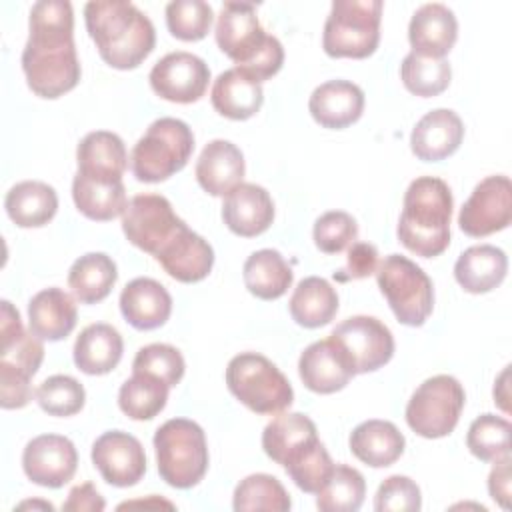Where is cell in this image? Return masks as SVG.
<instances>
[{
	"mask_svg": "<svg viewBox=\"0 0 512 512\" xmlns=\"http://www.w3.org/2000/svg\"><path fill=\"white\" fill-rule=\"evenodd\" d=\"M232 506L236 512L268 510V512H286L292 502L276 476L270 474H250L234 490Z\"/></svg>",
	"mask_w": 512,
	"mask_h": 512,
	"instance_id": "obj_40",
	"label": "cell"
},
{
	"mask_svg": "<svg viewBox=\"0 0 512 512\" xmlns=\"http://www.w3.org/2000/svg\"><path fill=\"white\" fill-rule=\"evenodd\" d=\"M242 276L248 292L260 300H276L284 296L292 284V270L288 262L272 248L250 254L244 262Z\"/></svg>",
	"mask_w": 512,
	"mask_h": 512,
	"instance_id": "obj_36",
	"label": "cell"
},
{
	"mask_svg": "<svg viewBox=\"0 0 512 512\" xmlns=\"http://www.w3.org/2000/svg\"><path fill=\"white\" fill-rule=\"evenodd\" d=\"M400 78L408 92L430 98L444 92L452 78V68L446 58H428L416 52L404 56L400 64Z\"/></svg>",
	"mask_w": 512,
	"mask_h": 512,
	"instance_id": "obj_41",
	"label": "cell"
},
{
	"mask_svg": "<svg viewBox=\"0 0 512 512\" xmlns=\"http://www.w3.org/2000/svg\"><path fill=\"white\" fill-rule=\"evenodd\" d=\"M28 88L40 98H58L80 80L74 46V12L66 0H40L30 10V36L22 50Z\"/></svg>",
	"mask_w": 512,
	"mask_h": 512,
	"instance_id": "obj_1",
	"label": "cell"
},
{
	"mask_svg": "<svg viewBox=\"0 0 512 512\" xmlns=\"http://www.w3.org/2000/svg\"><path fill=\"white\" fill-rule=\"evenodd\" d=\"M376 280L398 322L406 326H422L432 314V280L410 258L400 254L386 256L376 268Z\"/></svg>",
	"mask_w": 512,
	"mask_h": 512,
	"instance_id": "obj_10",
	"label": "cell"
},
{
	"mask_svg": "<svg viewBox=\"0 0 512 512\" xmlns=\"http://www.w3.org/2000/svg\"><path fill=\"white\" fill-rule=\"evenodd\" d=\"M366 494L364 476L346 464H336L326 484L320 488L316 506L322 512H356Z\"/></svg>",
	"mask_w": 512,
	"mask_h": 512,
	"instance_id": "obj_39",
	"label": "cell"
},
{
	"mask_svg": "<svg viewBox=\"0 0 512 512\" xmlns=\"http://www.w3.org/2000/svg\"><path fill=\"white\" fill-rule=\"evenodd\" d=\"M184 358L170 344H148L140 348L132 362V372L150 374L162 380L168 388L176 386L184 376Z\"/></svg>",
	"mask_w": 512,
	"mask_h": 512,
	"instance_id": "obj_45",
	"label": "cell"
},
{
	"mask_svg": "<svg viewBox=\"0 0 512 512\" xmlns=\"http://www.w3.org/2000/svg\"><path fill=\"white\" fill-rule=\"evenodd\" d=\"M378 268V250L370 242H354L346 256V266L338 272H334V278L338 282L348 280H360L370 274H374Z\"/></svg>",
	"mask_w": 512,
	"mask_h": 512,
	"instance_id": "obj_49",
	"label": "cell"
},
{
	"mask_svg": "<svg viewBox=\"0 0 512 512\" xmlns=\"http://www.w3.org/2000/svg\"><path fill=\"white\" fill-rule=\"evenodd\" d=\"M290 316L304 328H320L332 322L338 312V294L332 284L320 276H308L298 282L290 302Z\"/></svg>",
	"mask_w": 512,
	"mask_h": 512,
	"instance_id": "obj_34",
	"label": "cell"
},
{
	"mask_svg": "<svg viewBox=\"0 0 512 512\" xmlns=\"http://www.w3.org/2000/svg\"><path fill=\"white\" fill-rule=\"evenodd\" d=\"M314 244L324 254H338L354 244L358 236L356 220L342 210H332L322 214L314 222Z\"/></svg>",
	"mask_w": 512,
	"mask_h": 512,
	"instance_id": "obj_46",
	"label": "cell"
},
{
	"mask_svg": "<svg viewBox=\"0 0 512 512\" xmlns=\"http://www.w3.org/2000/svg\"><path fill=\"white\" fill-rule=\"evenodd\" d=\"M160 478L172 488L196 486L208 470V444L204 430L188 418H172L154 434Z\"/></svg>",
	"mask_w": 512,
	"mask_h": 512,
	"instance_id": "obj_6",
	"label": "cell"
},
{
	"mask_svg": "<svg viewBox=\"0 0 512 512\" xmlns=\"http://www.w3.org/2000/svg\"><path fill=\"white\" fill-rule=\"evenodd\" d=\"M512 184L508 176H488L476 184L458 214V226L472 238H482L510 226Z\"/></svg>",
	"mask_w": 512,
	"mask_h": 512,
	"instance_id": "obj_14",
	"label": "cell"
},
{
	"mask_svg": "<svg viewBox=\"0 0 512 512\" xmlns=\"http://www.w3.org/2000/svg\"><path fill=\"white\" fill-rule=\"evenodd\" d=\"M194 152V134L178 118H158L138 138L130 154L132 174L140 182H162L180 172Z\"/></svg>",
	"mask_w": 512,
	"mask_h": 512,
	"instance_id": "obj_7",
	"label": "cell"
},
{
	"mask_svg": "<svg viewBox=\"0 0 512 512\" xmlns=\"http://www.w3.org/2000/svg\"><path fill=\"white\" fill-rule=\"evenodd\" d=\"M76 318V302L62 288L40 290L28 302V326L40 340L56 342L66 338L74 330Z\"/></svg>",
	"mask_w": 512,
	"mask_h": 512,
	"instance_id": "obj_28",
	"label": "cell"
},
{
	"mask_svg": "<svg viewBox=\"0 0 512 512\" xmlns=\"http://www.w3.org/2000/svg\"><path fill=\"white\" fill-rule=\"evenodd\" d=\"M452 192L442 178L420 176L410 182L398 220V240L422 258L440 256L450 244Z\"/></svg>",
	"mask_w": 512,
	"mask_h": 512,
	"instance_id": "obj_3",
	"label": "cell"
},
{
	"mask_svg": "<svg viewBox=\"0 0 512 512\" xmlns=\"http://www.w3.org/2000/svg\"><path fill=\"white\" fill-rule=\"evenodd\" d=\"M0 318V404L4 410L24 408L36 394L30 380L44 360V346L38 336L24 330L18 310L8 300H2Z\"/></svg>",
	"mask_w": 512,
	"mask_h": 512,
	"instance_id": "obj_5",
	"label": "cell"
},
{
	"mask_svg": "<svg viewBox=\"0 0 512 512\" xmlns=\"http://www.w3.org/2000/svg\"><path fill=\"white\" fill-rule=\"evenodd\" d=\"M508 272V258L504 250L492 244L466 248L456 264L454 278L470 294H484L502 284Z\"/></svg>",
	"mask_w": 512,
	"mask_h": 512,
	"instance_id": "obj_29",
	"label": "cell"
},
{
	"mask_svg": "<svg viewBox=\"0 0 512 512\" xmlns=\"http://www.w3.org/2000/svg\"><path fill=\"white\" fill-rule=\"evenodd\" d=\"M92 464L108 484L128 488L142 480L146 454L138 438L122 430H110L92 444Z\"/></svg>",
	"mask_w": 512,
	"mask_h": 512,
	"instance_id": "obj_16",
	"label": "cell"
},
{
	"mask_svg": "<svg viewBox=\"0 0 512 512\" xmlns=\"http://www.w3.org/2000/svg\"><path fill=\"white\" fill-rule=\"evenodd\" d=\"M320 444L316 424L300 412L276 416L262 432V448L268 458L290 470Z\"/></svg>",
	"mask_w": 512,
	"mask_h": 512,
	"instance_id": "obj_18",
	"label": "cell"
},
{
	"mask_svg": "<svg viewBox=\"0 0 512 512\" xmlns=\"http://www.w3.org/2000/svg\"><path fill=\"white\" fill-rule=\"evenodd\" d=\"M78 466L74 444L60 434H40L22 452V468L28 480L44 488H60L72 480Z\"/></svg>",
	"mask_w": 512,
	"mask_h": 512,
	"instance_id": "obj_17",
	"label": "cell"
},
{
	"mask_svg": "<svg viewBox=\"0 0 512 512\" xmlns=\"http://www.w3.org/2000/svg\"><path fill=\"white\" fill-rule=\"evenodd\" d=\"M36 402L50 416H74L82 410L86 392L84 386L66 374H54L36 388Z\"/></svg>",
	"mask_w": 512,
	"mask_h": 512,
	"instance_id": "obj_44",
	"label": "cell"
},
{
	"mask_svg": "<svg viewBox=\"0 0 512 512\" xmlns=\"http://www.w3.org/2000/svg\"><path fill=\"white\" fill-rule=\"evenodd\" d=\"M120 312L136 330L160 328L172 312L168 290L154 278H134L122 288Z\"/></svg>",
	"mask_w": 512,
	"mask_h": 512,
	"instance_id": "obj_27",
	"label": "cell"
},
{
	"mask_svg": "<svg viewBox=\"0 0 512 512\" xmlns=\"http://www.w3.org/2000/svg\"><path fill=\"white\" fill-rule=\"evenodd\" d=\"M222 220L230 232L242 238L258 236L274 220V202L266 188L242 182L224 196Z\"/></svg>",
	"mask_w": 512,
	"mask_h": 512,
	"instance_id": "obj_19",
	"label": "cell"
},
{
	"mask_svg": "<svg viewBox=\"0 0 512 512\" xmlns=\"http://www.w3.org/2000/svg\"><path fill=\"white\" fill-rule=\"evenodd\" d=\"M328 338L342 350L354 374L374 372L388 364L394 354L392 332L374 316L346 318Z\"/></svg>",
	"mask_w": 512,
	"mask_h": 512,
	"instance_id": "obj_13",
	"label": "cell"
},
{
	"mask_svg": "<svg viewBox=\"0 0 512 512\" xmlns=\"http://www.w3.org/2000/svg\"><path fill=\"white\" fill-rule=\"evenodd\" d=\"M334 462L328 454V450L324 448V444L320 442L304 460H300L296 466H292L288 472V476L294 480V484L306 492V494H318L320 488L326 484V480L330 478L332 470H334Z\"/></svg>",
	"mask_w": 512,
	"mask_h": 512,
	"instance_id": "obj_48",
	"label": "cell"
},
{
	"mask_svg": "<svg viewBox=\"0 0 512 512\" xmlns=\"http://www.w3.org/2000/svg\"><path fill=\"white\" fill-rule=\"evenodd\" d=\"M154 260L178 282L192 284L204 280L214 264L212 246L192 232L182 228L156 256Z\"/></svg>",
	"mask_w": 512,
	"mask_h": 512,
	"instance_id": "obj_23",
	"label": "cell"
},
{
	"mask_svg": "<svg viewBox=\"0 0 512 512\" xmlns=\"http://www.w3.org/2000/svg\"><path fill=\"white\" fill-rule=\"evenodd\" d=\"M458 38V22L454 12L440 4L430 2L420 6L410 24H408V40L412 52L428 58H444Z\"/></svg>",
	"mask_w": 512,
	"mask_h": 512,
	"instance_id": "obj_22",
	"label": "cell"
},
{
	"mask_svg": "<svg viewBox=\"0 0 512 512\" xmlns=\"http://www.w3.org/2000/svg\"><path fill=\"white\" fill-rule=\"evenodd\" d=\"M84 20L100 58L118 70L140 66L154 50L150 18L126 0H94L84 6Z\"/></svg>",
	"mask_w": 512,
	"mask_h": 512,
	"instance_id": "obj_2",
	"label": "cell"
},
{
	"mask_svg": "<svg viewBox=\"0 0 512 512\" xmlns=\"http://www.w3.org/2000/svg\"><path fill=\"white\" fill-rule=\"evenodd\" d=\"M214 36L218 48L236 62V68L256 82L272 78L284 64V48L260 26L254 4L224 2Z\"/></svg>",
	"mask_w": 512,
	"mask_h": 512,
	"instance_id": "obj_4",
	"label": "cell"
},
{
	"mask_svg": "<svg viewBox=\"0 0 512 512\" xmlns=\"http://www.w3.org/2000/svg\"><path fill=\"white\" fill-rule=\"evenodd\" d=\"M168 386L142 372H132L118 392V406L120 410L132 420H152L158 416L168 400Z\"/></svg>",
	"mask_w": 512,
	"mask_h": 512,
	"instance_id": "obj_38",
	"label": "cell"
},
{
	"mask_svg": "<svg viewBox=\"0 0 512 512\" xmlns=\"http://www.w3.org/2000/svg\"><path fill=\"white\" fill-rule=\"evenodd\" d=\"M116 278L118 270L108 254L88 252L72 264L68 272V286L78 302L96 304L110 294Z\"/></svg>",
	"mask_w": 512,
	"mask_h": 512,
	"instance_id": "obj_35",
	"label": "cell"
},
{
	"mask_svg": "<svg viewBox=\"0 0 512 512\" xmlns=\"http://www.w3.org/2000/svg\"><path fill=\"white\" fill-rule=\"evenodd\" d=\"M420 506L422 496L418 484L400 474L386 478L374 496V510L378 512H418Z\"/></svg>",
	"mask_w": 512,
	"mask_h": 512,
	"instance_id": "obj_47",
	"label": "cell"
},
{
	"mask_svg": "<svg viewBox=\"0 0 512 512\" xmlns=\"http://www.w3.org/2000/svg\"><path fill=\"white\" fill-rule=\"evenodd\" d=\"M210 100L218 114L230 120H248L260 110L264 92L260 82L252 80L238 68H230L214 80Z\"/></svg>",
	"mask_w": 512,
	"mask_h": 512,
	"instance_id": "obj_32",
	"label": "cell"
},
{
	"mask_svg": "<svg viewBox=\"0 0 512 512\" xmlns=\"http://www.w3.org/2000/svg\"><path fill=\"white\" fill-rule=\"evenodd\" d=\"M298 372L304 386L316 394L342 390L354 376V370L334 340L312 342L298 360Z\"/></svg>",
	"mask_w": 512,
	"mask_h": 512,
	"instance_id": "obj_21",
	"label": "cell"
},
{
	"mask_svg": "<svg viewBox=\"0 0 512 512\" xmlns=\"http://www.w3.org/2000/svg\"><path fill=\"white\" fill-rule=\"evenodd\" d=\"M214 12L204 0H172L166 6V26L170 34L184 42L202 40L212 26Z\"/></svg>",
	"mask_w": 512,
	"mask_h": 512,
	"instance_id": "obj_43",
	"label": "cell"
},
{
	"mask_svg": "<svg viewBox=\"0 0 512 512\" xmlns=\"http://www.w3.org/2000/svg\"><path fill=\"white\" fill-rule=\"evenodd\" d=\"M464 138V124L454 110L436 108L424 114L410 134V148L418 160L438 162L452 156Z\"/></svg>",
	"mask_w": 512,
	"mask_h": 512,
	"instance_id": "obj_20",
	"label": "cell"
},
{
	"mask_svg": "<svg viewBox=\"0 0 512 512\" xmlns=\"http://www.w3.org/2000/svg\"><path fill=\"white\" fill-rule=\"evenodd\" d=\"M72 198L86 218L106 222L124 214L126 188L122 182H100L76 172L72 180Z\"/></svg>",
	"mask_w": 512,
	"mask_h": 512,
	"instance_id": "obj_37",
	"label": "cell"
},
{
	"mask_svg": "<svg viewBox=\"0 0 512 512\" xmlns=\"http://www.w3.org/2000/svg\"><path fill=\"white\" fill-rule=\"evenodd\" d=\"M350 452L372 468L394 464L406 446L402 432L388 420H366L350 434Z\"/></svg>",
	"mask_w": 512,
	"mask_h": 512,
	"instance_id": "obj_31",
	"label": "cell"
},
{
	"mask_svg": "<svg viewBox=\"0 0 512 512\" xmlns=\"http://www.w3.org/2000/svg\"><path fill=\"white\" fill-rule=\"evenodd\" d=\"M508 366L502 370V374L498 376L496 384H494V402H498V406L508 412Z\"/></svg>",
	"mask_w": 512,
	"mask_h": 512,
	"instance_id": "obj_52",
	"label": "cell"
},
{
	"mask_svg": "<svg viewBox=\"0 0 512 512\" xmlns=\"http://www.w3.org/2000/svg\"><path fill=\"white\" fill-rule=\"evenodd\" d=\"M4 208L16 226L40 228L54 218L58 210V196L56 190L46 182L24 180L8 190Z\"/></svg>",
	"mask_w": 512,
	"mask_h": 512,
	"instance_id": "obj_33",
	"label": "cell"
},
{
	"mask_svg": "<svg viewBox=\"0 0 512 512\" xmlns=\"http://www.w3.org/2000/svg\"><path fill=\"white\" fill-rule=\"evenodd\" d=\"M124 352L120 332L104 322L86 326L74 342V364L90 376L112 372Z\"/></svg>",
	"mask_w": 512,
	"mask_h": 512,
	"instance_id": "obj_30",
	"label": "cell"
},
{
	"mask_svg": "<svg viewBox=\"0 0 512 512\" xmlns=\"http://www.w3.org/2000/svg\"><path fill=\"white\" fill-rule=\"evenodd\" d=\"M228 390L256 414H280L292 400L294 390L288 378L266 356L242 352L228 362Z\"/></svg>",
	"mask_w": 512,
	"mask_h": 512,
	"instance_id": "obj_9",
	"label": "cell"
},
{
	"mask_svg": "<svg viewBox=\"0 0 512 512\" xmlns=\"http://www.w3.org/2000/svg\"><path fill=\"white\" fill-rule=\"evenodd\" d=\"M312 118L332 130H342L354 124L364 110V92L348 80H328L314 88L308 100Z\"/></svg>",
	"mask_w": 512,
	"mask_h": 512,
	"instance_id": "obj_25",
	"label": "cell"
},
{
	"mask_svg": "<svg viewBox=\"0 0 512 512\" xmlns=\"http://www.w3.org/2000/svg\"><path fill=\"white\" fill-rule=\"evenodd\" d=\"M182 228H186V222L160 194H136L122 214V230L128 242L150 256H156Z\"/></svg>",
	"mask_w": 512,
	"mask_h": 512,
	"instance_id": "obj_12",
	"label": "cell"
},
{
	"mask_svg": "<svg viewBox=\"0 0 512 512\" xmlns=\"http://www.w3.org/2000/svg\"><path fill=\"white\" fill-rule=\"evenodd\" d=\"M468 450L482 462H496L510 454V422L496 414L478 416L466 434Z\"/></svg>",
	"mask_w": 512,
	"mask_h": 512,
	"instance_id": "obj_42",
	"label": "cell"
},
{
	"mask_svg": "<svg viewBox=\"0 0 512 512\" xmlns=\"http://www.w3.org/2000/svg\"><path fill=\"white\" fill-rule=\"evenodd\" d=\"M210 82L208 64L190 52H170L150 70L152 90L170 102L190 104L204 96Z\"/></svg>",
	"mask_w": 512,
	"mask_h": 512,
	"instance_id": "obj_15",
	"label": "cell"
},
{
	"mask_svg": "<svg viewBox=\"0 0 512 512\" xmlns=\"http://www.w3.org/2000/svg\"><path fill=\"white\" fill-rule=\"evenodd\" d=\"M78 174L100 182H122L128 154L122 138L108 130L86 134L76 148Z\"/></svg>",
	"mask_w": 512,
	"mask_h": 512,
	"instance_id": "obj_26",
	"label": "cell"
},
{
	"mask_svg": "<svg viewBox=\"0 0 512 512\" xmlns=\"http://www.w3.org/2000/svg\"><path fill=\"white\" fill-rule=\"evenodd\" d=\"M466 394L462 384L448 374L424 380L408 400L406 422L422 438L448 436L462 414Z\"/></svg>",
	"mask_w": 512,
	"mask_h": 512,
	"instance_id": "obj_11",
	"label": "cell"
},
{
	"mask_svg": "<svg viewBox=\"0 0 512 512\" xmlns=\"http://www.w3.org/2000/svg\"><path fill=\"white\" fill-rule=\"evenodd\" d=\"M132 506H164V508H174L170 502H166V500H156V498H154V502H144V500H136V502H124V504H120L118 508L122 510V508H132Z\"/></svg>",
	"mask_w": 512,
	"mask_h": 512,
	"instance_id": "obj_53",
	"label": "cell"
},
{
	"mask_svg": "<svg viewBox=\"0 0 512 512\" xmlns=\"http://www.w3.org/2000/svg\"><path fill=\"white\" fill-rule=\"evenodd\" d=\"M18 508H44V510H54L50 502H22Z\"/></svg>",
	"mask_w": 512,
	"mask_h": 512,
	"instance_id": "obj_54",
	"label": "cell"
},
{
	"mask_svg": "<svg viewBox=\"0 0 512 512\" xmlns=\"http://www.w3.org/2000/svg\"><path fill=\"white\" fill-rule=\"evenodd\" d=\"M104 508H106V502L92 482L74 486L68 494V500L62 504V510L66 512H100Z\"/></svg>",
	"mask_w": 512,
	"mask_h": 512,
	"instance_id": "obj_50",
	"label": "cell"
},
{
	"mask_svg": "<svg viewBox=\"0 0 512 512\" xmlns=\"http://www.w3.org/2000/svg\"><path fill=\"white\" fill-rule=\"evenodd\" d=\"M488 492L502 508L510 506V454L496 460L488 476Z\"/></svg>",
	"mask_w": 512,
	"mask_h": 512,
	"instance_id": "obj_51",
	"label": "cell"
},
{
	"mask_svg": "<svg viewBox=\"0 0 512 512\" xmlns=\"http://www.w3.org/2000/svg\"><path fill=\"white\" fill-rule=\"evenodd\" d=\"M380 0H336L324 24L322 48L332 58H368L380 42Z\"/></svg>",
	"mask_w": 512,
	"mask_h": 512,
	"instance_id": "obj_8",
	"label": "cell"
},
{
	"mask_svg": "<svg viewBox=\"0 0 512 512\" xmlns=\"http://www.w3.org/2000/svg\"><path fill=\"white\" fill-rule=\"evenodd\" d=\"M246 172L240 148L228 140L216 138L204 146L196 160V180L210 196H226L242 184Z\"/></svg>",
	"mask_w": 512,
	"mask_h": 512,
	"instance_id": "obj_24",
	"label": "cell"
}]
</instances>
